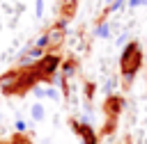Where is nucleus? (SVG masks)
Wrapping results in <instances>:
<instances>
[{"mask_svg": "<svg viewBox=\"0 0 147 144\" xmlns=\"http://www.w3.org/2000/svg\"><path fill=\"white\" fill-rule=\"evenodd\" d=\"M119 64H122V71H124V78L131 82V78H133V73L140 69V46L136 43V41H131L126 48H124V53H122V59H119Z\"/></svg>", "mask_w": 147, "mask_h": 144, "instance_id": "1", "label": "nucleus"}, {"mask_svg": "<svg viewBox=\"0 0 147 144\" xmlns=\"http://www.w3.org/2000/svg\"><path fill=\"white\" fill-rule=\"evenodd\" d=\"M30 114H32V119H34V121H41V119H44V114H46V112H44V105L34 103V105H32V110H30Z\"/></svg>", "mask_w": 147, "mask_h": 144, "instance_id": "2", "label": "nucleus"}, {"mask_svg": "<svg viewBox=\"0 0 147 144\" xmlns=\"http://www.w3.org/2000/svg\"><path fill=\"white\" fill-rule=\"evenodd\" d=\"M55 66H57V59H55V57H46V59L41 62V69H44L46 73H51Z\"/></svg>", "mask_w": 147, "mask_h": 144, "instance_id": "3", "label": "nucleus"}, {"mask_svg": "<svg viewBox=\"0 0 147 144\" xmlns=\"http://www.w3.org/2000/svg\"><path fill=\"white\" fill-rule=\"evenodd\" d=\"M110 34V25H106V23H101L99 27H96V37H101V39H106Z\"/></svg>", "mask_w": 147, "mask_h": 144, "instance_id": "4", "label": "nucleus"}, {"mask_svg": "<svg viewBox=\"0 0 147 144\" xmlns=\"http://www.w3.org/2000/svg\"><path fill=\"white\" fill-rule=\"evenodd\" d=\"M16 80V73H7V75H2L0 78V87H7V85H11Z\"/></svg>", "mask_w": 147, "mask_h": 144, "instance_id": "5", "label": "nucleus"}, {"mask_svg": "<svg viewBox=\"0 0 147 144\" xmlns=\"http://www.w3.org/2000/svg\"><path fill=\"white\" fill-rule=\"evenodd\" d=\"M60 39H62V32H60V30H57V32H51V34H48V41H60Z\"/></svg>", "mask_w": 147, "mask_h": 144, "instance_id": "6", "label": "nucleus"}, {"mask_svg": "<svg viewBox=\"0 0 147 144\" xmlns=\"http://www.w3.org/2000/svg\"><path fill=\"white\" fill-rule=\"evenodd\" d=\"M46 43H48V34H44V37H39V41H37V48L41 50V48H44Z\"/></svg>", "mask_w": 147, "mask_h": 144, "instance_id": "7", "label": "nucleus"}, {"mask_svg": "<svg viewBox=\"0 0 147 144\" xmlns=\"http://www.w3.org/2000/svg\"><path fill=\"white\" fill-rule=\"evenodd\" d=\"M122 7H124V0H117V2H113V5H110V11H119Z\"/></svg>", "mask_w": 147, "mask_h": 144, "instance_id": "8", "label": "nucleus"}, {"mask_svg": "<svg viewBox=\"0 0 147 144\" xmlns=\"http://www.w3.org/2000/svg\"><path fill=\"white\" fill-rule=\"evenodd\" d=\"M46 96H51V98H57V91H55V89H46Z\"/></svg>", "mask_w": 147, "mask_h": 144, "instance_id": "9", "label": "nucleus"}, {"mask_svg": "<svg viewBox=\"0 0 147 144\" xmlns=\"http://www.w3.org/2000/svg\"><path fill=\"white\" fill-rule=\"evenodd\" d=\"M34 96H39V98L46 96V89H34Z\"/></svg>", "mask_w": 147, "mask_h": 144, "instance_id": "10", "label": "nucleus"}, {"mask_svg": "<svg viewBox=\"0 0 147 144\" xmlns=\"http://www.w3.org/2000/svg\"><path fill=\"white\" fill-rule=\"evenodd\" d=\"M16 130H25V123L23 121H16Z\"/></svg>", "mask_w": 147, "mask_h": 144, "instance_id": "11", "label": "nucleus"}, {"mask_svg": "<svg viewBox=\"0 0 147 144\" xmlns=\"http://www.w3.org/2000/svg\"><path fill=\"white\" fill-rule=\"evenodd\" d=\"M129 2H131V5H142L145 0H129Z\"/></svg>", "mask_w": 147, "mask_h": 144, "instance_id": "12", "label": "nucleus"}, {"mask_svg": "<svg viewBox=\"0 0 147 144\" xmlns=\"http://www.w3.org/2000/svg\"><path fill=\"white\" fill-rule=\"evenodd\" d=\"M108 2H113V0H108Z\"/></svg>", "mask_w": 147, "mask_h": 144, "instance_id": "13", "label": "nucleus"}, {"mask_svg": "<svg viewBox=\"0 0 147 144\" xmlns=\"http://www.w3.org/2000/svg\"><path fill=\"white\" fill-rule=\"evenodd\" d=\"M23 144H28V142H23Z\"/></svg>", "mask_w": 147, "mask_h": 144, "instance_id": "14", "label": "nucleus"}]
</instances>
